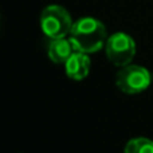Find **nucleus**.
I'll use <instances>...</instances> for the list:
<instances>
[{
    "label": "nucleus",
    "mask_w": 153,
    "mask_h": 153,
    "mask_svg": "<svg viewBox=\"0 0 153 153\" xmlns=\"http://www.w3.org/2000/svg\"><path fill=\"white\" fill-rule=\"evenodd\" d=\"M69 38L76 51L93 54L105 48L109 36L102 22L91 16H85L73 23Z\"/></svg>",
    "instance_id": "obj_1"
},
{
    "label": "nucleus",
    "mask_w": 153,
    "mask_h": 153,
    "mask_svg": "<svg viewBox=\"0 0 153 153\" xmlns=\"http://www.w3.org/2000/svg\"><path fill=\"white\" fill-rule=\"evenodd\" d=\"M40 30L48 39L65 38L70 34L74 22L69 11L58 4H50L40 13Z\"/></svg>",
    "instance_id": "obj_2"
},
{
    "label": "nucleus",
    "mask_w": 153,
    "mask_h": 153,
    "mask_svg": "<svg viewBox=\"0 0 153 153\" xmlns=\"http://www.w3.org/2000/svg\"><path fill=\"white\" fill-rule=\"evenodd\" d=\"M152 83V75L148 69L138 65H126L116 74V86L124 94L134 95L145 91Z\"/></svg>",
    "instance_id": "obj_3"
},
{
    "label": "nucleus",
    "mask_w": 153,
    "mask_h": 153,
    "mask_svg": "<svg viewBox=\"0 0 153 153\" xmlns=\"http://www.w3.org/2000/svg\"><path fill=\"white\" fill-rule=\"evenodd\" d=\"M108 59L117 67L130 65L136 55V43L130 35L125 32H114L109 35L105 45Z\"/></svg>",
    "instance_id": "obj_4"
},
{
    "label": "nucleus",
    "mask_w": 153,
    "mask_h": 153,
    "mask_svg": "<svg viewBox=\"0 0 153 153\" xmlns=\"http://www.w3.org/2000/svg\"><path fill=\"white\" fill-rule=\"evenodd\" d=\"M90 67H91V62L89 54L75 50L65 63V71L66 75L73 81H83L89 75Z\"/></svg>",
    "instance_id": "obj_5"
},
{
    "label": "nucleus",
    "mask_w": 153,
    "mask_h": 153,
    "mask_svg": "<svg viewBox=\"0 0 153 153\" xmlns=\"http://www.w3.org/2000/svg\"><path fill=\"white\" fill-rule=\"evenodd\" d=\"M75 51L74 45L70 38H58V39H48L47 45V55L51 62L56 65H65Z\"/></svg>",
    "instance_id": "obj_6"
},
{
    "label": "nucleus",
    "mask_w": 153,
    "mask_h": 153,
    "mask_svg": "<svg viewBox=\"0 0 153 153\" xmlns=\"http://www.w3.org/2000/svg\"><path fill=\"white\" fill-rule=\"evenodd\" d=\"M124 153H153V141L146 137H136L126 143Z\"/></svg>",
    "instance_id": "obj_7"
}]
</instances>
